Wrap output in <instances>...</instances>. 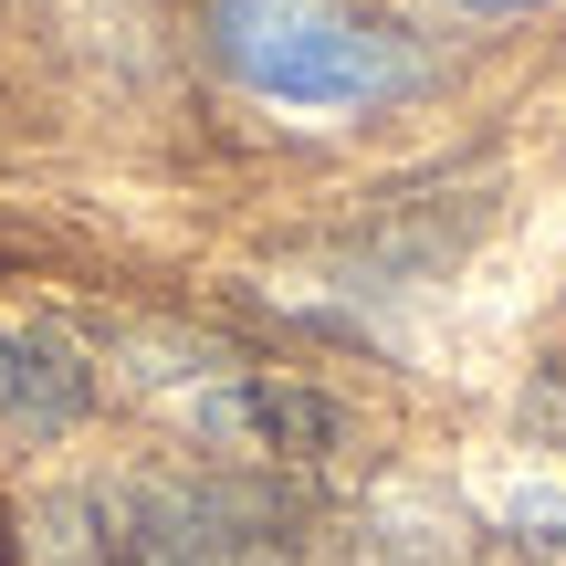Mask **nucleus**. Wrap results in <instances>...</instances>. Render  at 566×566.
Masks as SVG:
<instances>
[{"mask_svg":"<svg viewBox=\"0 0 566 566\" xmlns=\"http://www.w3.org/2000/svg\"><path fill=\"white\" fill-rule=\"evenodd\" d=\"M210 53L273 105L357 116L430 74V53L367 0H210Z\"/></svg>","mask_w":566,"mask_h":566,"instance_id":"obj_1","label":"nucleus"},{"mask_svg":"<svg viewBox=\"0 0 566 566\" xmlns=\"http://www.w3.org/2000/svg\"><path fill=\"white\" fill-rule=\"evenodd\" d=\"M451 11H535V0H451Z\"/></svg>","mask_w":566,"mask_h":566,"instance_id":"obj_4","label":"nucleus"},{"mask_svg":"<svg viewBox=\"0 0 566 566\" xmlns=\"http://www.w3.org/2000/svg\"><path fill=\"white\" fill-rule=\"evenodd\" d=\"M263 504L210 483H137L74 504V566H252Z\"/></svg>","mask_w":566,"mask_h":566,"instance_id":"obj_2","label":"nucleus"},{"mask_svg":"<svg viewBox=\"0 0 566 566\" xmlns=\"http://www.w3.org/2000/svg\"><path fill=\"white\" fill-rule=\"evenodd\" d=\"M200 420H210V441H242V451H325V441H336V409L294 399V388H273V378L221 388Z\"/></svg>","mask_w":566,"mask_h":566,"instance_id":"obj_3","label":"nucleus"}]
</instances>
